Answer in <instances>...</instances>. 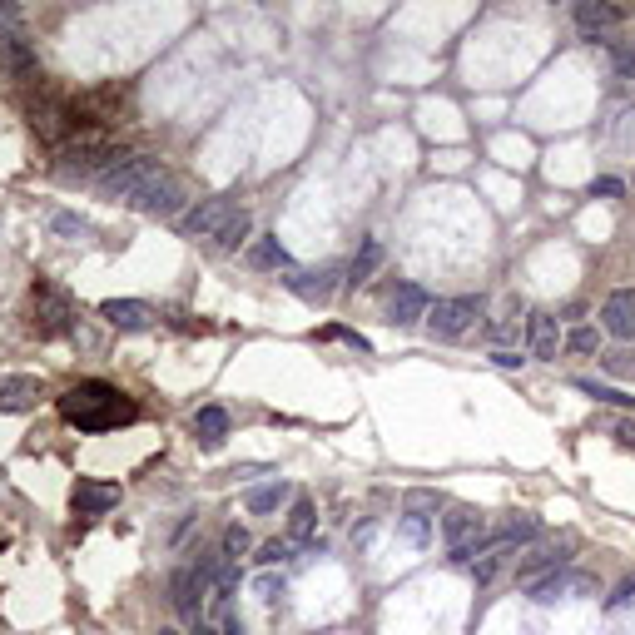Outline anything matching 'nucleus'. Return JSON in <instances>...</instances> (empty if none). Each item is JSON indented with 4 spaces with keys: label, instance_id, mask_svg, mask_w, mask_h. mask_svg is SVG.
Masks as SVG:
<instances>
[{
    "label": "nucleus",
    "instance_id": "obj_1",
    "mask_svg": "<svg viewBox=\"0 0 635 635\" xmlns=\"http://www.w3.org/2000/svg\"><path fill=\"white\" fill-rule=\"evenodd\" d=\"M55 407L80 432H115V427L139 422V402L105 378H85V382H75V387H65L55 397Z\"/></svg>",
    "mask_w": 635,
    "mask_h": 635
},
{
    "label": "nucleus",
    "instance_id": "obj_22",
    "mask_svg": "<svg viewBox=\"0 0 635 635\" xmlns=\"http://www.w3.org/2000/svg\"><path fill=\"white\" fill-rule=\"evenodd\" d=\"M283 502H293V487H288L283 477H273L268 487H254V492L244 497V507L254 511V516H273V511L283 507Z\"/></svg>",
    "mask_w": 635,
    "mask_h": 635
},
{
    "label": "nucleus",
    "instance_id": "obj_19",
    "mask_svg": "<svg viewBox=\"0 0 635 635\" xmlns=\"http://www.w3.org/2000/svg\"><path fill=\"white\" fill-rule=\"evenodd\" d=\"M194 432H199V447L204 452H214V447H224V437H229V412L224 407H199L194 412Z\"/></svg>",
    "mask_w": 635,
    "mask_h": 635
},
{
    "label": "nucleus",
    "instance_id": "obj_43",
    "mask_svg": "<svg viewBox=\"0 0 635 635\" xmlns=\"http://www.w3.org/2000/svg\"><path fill=\"white\" fill-rule=\"evenodd\" d=\"M0 20H5V25H15V20H20V10H15V5H0Z\"/></svg>",
    "mask_w": 635,
    "mask_h": 635
},
{
    "label": "nucleus",
    "instance_id": "obj_44",
    "mask_svg": "<svg viewBox=\"0 0 635 635\" xmlns=\"http://www.w3.org/2000/svg\"><path fill=\"white\" fill-rule=\"evenodd\" d=\"M189 635H224V631H214L209 621H194V631H189Z\"/></svg>",
    "mask_w": 635,
    "mask_h": 635
},
{
    "label": "nucleus",
    "instance_id": "obj_36",
    "mask_svg": "<svg viewBox=\"0 0 635 635\" xmlns=\"http://www.w3.org/2000/svg\"><path fill=\"white\" fill-rule=\"evenodd\" d=\"M606 134H616V139H626V144H631V139H635V110H621V120L606 129Z\"/></svg>",
    "mask_w": 635,
    "mask_h": 635
},
{
    "label": "nucleus",
    "instance_id": "obj_12",
    "mask_svg": "<svg viewBox=\"0 0 635 635\" xmlns=\"http://www.w3.org/2000/svg\"><path fill=\"white\" fill-rule=\"evenodd\" d=\"M566 561H571V541H561V546H556V541L531 546V551L516 561V581H526V586H531L536 576H551V571H561Z\"/></svg>",
    "mask_w": 635,
    "mask_h": 635
},
{
    "label": "nucleus",
    "instance_id": "obj_25",
    "mask_svg": "<svg viewBox=\"0 0 635 635\" xmlns=\"http://www.w3.org/2000/svg\"><path fill=\"white\" fill-rule=\"evenodd\" d=\"M249 268H288V273H293L288 249H283L278 239H258V244H249Z\"/></svg>",
    "mask_w": 635,
    "mask_h": 635
},
{
    "label": "nucleus",
    "instance_id": "obj_37",
    "mask_svg": "<svg viewBox=\"0 0 635 635\" xmlns=\"http://www.w3.org/2000/svg\"><path fill=\"white\" fill-rule=\"evenodd\" d=\"M422 507H442V497H437V492H407V511H422Z\"/></svg>",
    "mask_w": 635,
    "mask_h": 635
},
{
    "label": "nucleus",
    "instance_id": "obj_18",
    "mask_svg": "<svg viewBox=\"0 0 635 635\" xmlns=\"http://www.w3.org/2000/svg\"><path fill=\"white\" fill-rule=\"evenodd\" d=\"M621 20H626L621 5H606V0H581V5H576V25H581L586 35H601V30H611V25H621Z\"/></svg>",
    "mask_w": 635,
    "mask_h": 635
},
{
    "label": "nucleus",
    "instance_id": "obj_39",
    "mask_svg": "<svg viewBox=\"0 0 635 635\" xmlns=\"http://www.w3.org/2000/svg\"><path fill=\"white\" fill-rule=\"evenodd\" d=\"M169 323H174L179 333H209V323H194L189 313H169Z\"/></svg>",
    "mask_w": 635,
    "mask_h": 635
},
{
    "label": "nucleus",
    "instance_id": "obj_15",
    "mask_svg": "<svg viewBox=\"0 0 635 635\" xmlns=\"http://www.w3.org/2000/svg\"><path fill=\"white\" fill-rule=\"evenodd\" d=\"M134 209H139V214H149V219H174V214L184 209V189H179V179H174V174H169V179H159V184H154V189H149Z\"/></svg>",
    "mask_w": 635,
    "mask_h": 635
},
{
    "label": "nucleus",
    "instance_id": "obj_30",
    "mask_svg": "<svg viewBox=\"0 0 635 635\" xmlns=\"http://www.w3.org/2000/svg\"><path fill=\"white\" fill-rule=\"evenodd\" d=\"M50 234H60V239H85V234H90V224H85V219H75V214H50Z\"/></svg>",
    "mask_w": 635,
    "mask_h": 635
},
{
    "label": "nucleus",
    "instance_id": "obj_2",
    "mask_svg": "<svg viewBox=\"0 0 635 635\" xmlns=\"http://www.w3.org/2000/svg\"><path fill=\"white\" fill-rule=\"evenodd\" d=\"M129 159V149L125 144H115L110 134H75L70 144H60V154H55V169L65 174V179H105L110 169H120Z\"/></svg>",
    "mask_w": 635,
    "mask_h": 635
},
{
    "label": "nucleus",
    "instance_id": "obj_45",
    "mask_svg": "<svg viewBox=\"0 0 635 635\" xmlns=\"http://www.w3.org/2000/svg\"><path fill=\"white\" fill-rule=\"evenodd\" d=\"M159 635H179V631H174V626H164V631H159Z\"/></svg>",
    "mask_w": 635,
    "mask_h": 635
},
{
    "label": "nucleus",
    "instance_id": "obj_23",
    "mask_svg": "<svg viewBox=\"0 0 635 635\" xmlns=\"http://www.w3.org/2000/svg\"><path fill=\"white\" fill-rule=\"evenodd\" d=\"M382 258H387V249H382L378 239H363V249H358V254H353V263H348V288L368 283V278L382 268Z\"/></svg>",
    "mask_w": 635,
    "mask_h": 635
},
{
    "label": "nucleus",
    "instance_id": "obj_34",
    "mask_svg": "<svg viewBox=\"0 0 635 635\" xmlns=\"http://www.w3.org/2000/svg\"><path fill=\"white\" fill-rule=\"evenodd\" d=\"M591 194H596V199H621V194H626V184L606 174V179H596V184H591Z\"/></svg>",
    "mask_w": 635,
    "mask_h": 635
},
{
    "label": "nucleus",
    "instance_id": "obj_40",
    "mask_svg": "<svg viewBox=\"0 0 635 635\" xmlns=\"http://www.w3.org/2000/svg\"><path fill=\"white\" fill-rule=\"evenodd\" d=\"M616 437H621L626 447H635V417H626V422H616Z\"/></svg>",
    "mask_w": 635,
    "mask_h": 635
},
{
    "label": "nucleus",
    "instance_id": "obj_35",
    "mask_svg": "<svg viewBox=\"0 0 635 635\" xmlns=\"http://www.w3.org/2000/svg\"><path fill=\"white\" fill-rule=\"evenodd\" d=\"M492 363H497V368H521V363H526V358H521V348H492Z\"/></svg>",
    "mask_w": 635,
    "mask_h": 635
},
{
    "label": "nucleus",
    "instance_id": "obj_31",
    "mask_svg": "<svg viewBox=\"0 0 635 635\" xmlns=\"http://www.w3.org/2000/svg\"><path fill=\"white\" fill-rule=\"evenodd\" d=\"M249 546H254V541H249V531H244V526H229V531H224V561H229V566H234Z\"/></svg>",
    "mask_w": 635,
    "mask_h": 635
},
{
    "label": "nucleus",
    "instance_id": "obj_13",
    "mask_svg": "<svg viewBox=\"0 0 635 635\" xmlns=\"http://www.w3.org/2000/svg\"><path fill=\"white\" fill-rule=\"evenodd\" d=\"M100 318H105L110 328H120V333H139V328L154 323V308L139 303V298H105V303H100Z\"/></svg>",
    "mask_w": 635,
    "mask_h": 635
},
{
    "label": "nucleus",
    "instance_id": "obj_6",
    "mask_svg": "<svg viewBox=\"0 0 635 635\" xmlns=\"http://www.w3.org/2000/svg\"><path fill=\"white\" fill-rule=\"evenodd\" d=\"M531 601L536 606H551V601H571V596H596L601 586H596V576H586V571H551V576H536L531 586Z\"/></svg>",
    "mask_w": 635,
    "mask_h": 635
},
{
    "label": "nucleus",
    "instance_id": "obj_38",
    "mask_svg": "<svg viewBox=\"0 0 635 635\" xmlns=\"http://www.w3.org/2000/svg\"><path fill=\"white\" fill-rule=\"evenodd\" d=\"M616 70H621V75H635V40L631 45H616Z\"/></svg>",
    "mask_w": 635,
    "mask_h": 635
},
{
    "label": "nucleus",
    "instance_id": "obj_24",
    "mask_svg": "<svg viewBox=\"0 0 635 635\" xmlns=\"http://www.w3.org/2000/svg\"><path fill=\"white\" fill-rule=\"evenodd\" d=\"M313 526H318V507H313L308 497H293V507H288V541H293V546L308 541Z\"/></svg>",
    "mask_w": 635,
    "mask_h": 635
},
{
    "label": "nucleus",
    "instance_id": "obj_41",
    "mask_svg": "<svg viewBox=\"0 0 635 635\" xmlns=\"http://www.w3.org/2000/svg\"><path fill=\"white\" fill-rule=\"evenodd\" d=\"M626 601H635V581H626V586L611 596V606H626Z\"/></svg>",
    "mask_w": 635,
    "mask_h": 635
},
{
    "label": "nucleus",
    "instance_id": "obj_3",
    "mask_svg": "<svg viewBox=\"0 0 635 635\" xmlns=\"http://www.w3.org/2000/svg\"><path fill=\"white\" fill-rule=\"evenodd\" d=\"M159 179H169L164 159H154V154H129L120 169H110V174L100 179V194L115 199V204H139Z\"/></svg>",
    "mask_w": 635,
    "mask_h": 635
},
{
    "label": "nucleus",
    "instance_id": "obj_20",
    "mask_svg": "<svg viewBox=\"0 0 635 635\" xmlns=\"http://www.w3.org/2000/svg\"><path fill=\"white\" fill-rule=\"evenodd\" d=\"M249 244H254V214L239 209V214L214 234V249H219V254H239V249H249Z\"/></svg>",
    "mask_w": 635,
    "mask_h": 635
},
{
    "label": "nucleus",
    "instance_id": "obj_5",
    "mask_svg": "<svg viewBox=\"0 0 635 635\" xmlns=\"http://www.w3.org/2000/svg\"><path fill=\"white\" fill-rule=\"evenodd\" d=\"M487 298L482 293H462V298H437L432 313H427V333L432 338H462L477 318H482Z\"/></svg>",
    "mask_w": 635,
    "mask_h": 635
},
{
    "label": "nucleus",
    "instance_id": "obj_26",
    "mask_svg": "<svg viewBox=\"0 0 635 635\" xmlns=\"http://www.w3.org/2000/svg\"><path fill=\"white\" fill-rule=\"evenodd\" d=\"M507 561H511V551H497V556H477V561H472V581H477V586H492V581L502 576V566H507Z\"/></svg>",
    "mask_w": 635,
    "mask_h": 635
},
{
    "label": "nucleus",
    "instance_id": "obj_8",
    "mask_svg": "<svg viewBox=\"0 0 635 635\" xmlns=\"http://www.w3.org/2000/svg\"><path fill=\"white\" fill-rule=\"evenodd\" d=\"M214 586L199 576V566H179L174 576H169V601H174V611L184 616V621H204V596H209Z\"/></svg>",
    "mask_w": 635,
    "mask_h": 635
},
{
    "label": "nucleus",
    "instance_id": "obj_17",
    "mask_svg": "<svg viewBox=\"0 0 635 635\" xmlns=\"http://www.w3.org/2000/svg\"><path fill=\"white\" fill-rule=\"evenodd\" d=\"M561 323H556V313H531V358H541V363H556V353H561Z\"/></svg>",
    "mask_w": 635,
    "mask_h": 635
},
{
    "label": "nucleus",
    "instance_id": "obj_42",
    "mask_svg": "<svg viewBox=\"0 0 635 635\" xmlns=\"http://www.w3.org/2000/svg\"><path fill=\"white\" fill-rule=\"evenodd\" d=\"M492 338H497V343H511V338H516V328H511V323H497V328H492Z\"/></svg>",
    "mask_w": 635,
    "mask_h": 635
},
{
    "label": "nucleus",
    "instance_id": "obj_27",
    "mask_svg": "<svg viewBox=\"0 0 635 635\" xmlns=\"http://www.w3.org/2000/svg\"><path fill=\"white\" fill-rule=\"evenodd\" d=\"M288 556H293V541H288V536H278V541H263V546H258L254 561L263 566V571H273V566H283Z\"/></svg>",
    "mask_w": 635,
    "mask_h": 635
},
{
    "label": "nucleus",
    "instance_id": "obj_21",
    "mask_svg": "<svg viewBox=\"0 0 635 635\" xmlns=\"http://www.w3.org/2000/svg\"><path fill=\"white\" fill-rule=\"evenodd\" d=\"M283 288L298 293V298H308V303H323V298L333 293V268H318V273H298V268H293V273L283 278Z\"/></svg>",
    "mask_w": 635,
    "mask_h": 635
},
{
    "label": "nucleus",
    "instance_id": "obj_29",
    "mask_svg": "<svg viewBox=\"0 0 635 635\" xmlns=\"http://www.w3.org/2000/svg\"><path fill=\"white\" fill-rule=\"evenodd\" d=\"M566 348H571V353H601V328H586V323L571 328V333H566Z\"/></svg>",
    "mask_w": 635,
    "mask_h": 635
},
{
    "label": "nucleus",
    "instance_id": "obj_10",
    "mask_svg": "<svg viewBox=\"0 0 635 635\" xmlns=\"http://www.w3.org/2000/svg\"><path fill=\"white\" fill-rule=\"evenodd\" d=\"M601 328L616 338V343H631L635 338V288H611L606 303H601Z\"/></svg>",
    "mask_w": 635,
    "mask_h": 635
},
{
    "label": "nucleus",
    "instance_id": "obj_32",
    "mask_svg": "<svg viewBox=\"0 0 635 635\" xmlns=\"http://www.w3.org/2000/svg\"><path fill=\"white\" fill-rule=\"evenodd\" d=\"M402 536H407L412 546H427V536H432V526H427V516H417V511H407V516H402Z\"/></svg>",
    "mask_w": 635,
    "mask_h": 635
},
{
    "label": "nucleus",
    "instance_id": "obj_33",
    "mask_svg": "<svg viewBox=\"0 0 635 635\" xmlns=\"http://www.w3.org/2000/svg\"><path fill=\"white\" fill-rule=\"evenodd\" d=\"M318 338H343V343H348V348H358V353H373V343H368V338H363V333H353V328H323V333H318Z\"/></svg>",
    "mask_w": 635,
    "mask_h": 635
},
{
    "label": "nucleus",
    "instance_id": "obj_11",
    "mask_svg": "<svg viewBox=\"0 0 635 635\" xmlns=\"http://www.w3.org/2000/svg\"><path fill=\"white\" fill-rule=\"evenodd\" d=\"M70 507L80 516H105V511L120 507V487L115 482H95V477H80L70 487Z\"/></svg>",
    "mask_w": 635,
    "mask_h": 635
},
{
    "label": "nucleus",
    "instance_id": "obj_7",
    "mask_svg": "<svg viewBox=\"0 0 635 635\" xmlns=\"http://www.w3.org/2000/svg\"><path fill=\"white\" fill-rule=\"evenodd\" d=\"M234 214H239V209H234V194H214V199L194 204V209L179 219V229H184L189 239H214V234H219Z\"/></svg>",
    "mask_w": 635,
    "mask_h": 635
},
{
    "label": "nucleus",
    "instance_id": "obj_28",
    "mask_svg": "<svg viewBox=\"0 0 635 635\" xmlns=\"http://www.w3.org/2000/svg\"><path fill=\"white\" fill-rule=\"evenodd\" d=\"M586 397H596V402H611V407H631L635 397H626V392H616V387H606V382H591V378H581L576 382Z\"/></svg>",
    "mask_w": 635,
    "mask_h": 635
},
{
    "label": "nucleus",
    "instance_id": "obj_14",
    "mask_svg": "<svg viewBox=\"0 0 635 635\" xmlns=\"http://www.w3.org/2000/svg\"><path fill=\"white\" fill-rule=\"evenodd\" d=\"M387 313H392V323H397V328H412L417 318H427V313H432V298H427V288H417V283H397V293H392Z\"/></svg>",
    "mask_w": 635,
    "mask_h": 635
},
{
    "label": "nucleus",
    "instance_id": "obj_16",
    "mask_svg": "<svg viewBox=\"0 0 635 635\" xmlns=\"http://www.w3.org/2000/svg\"><path fill=\"white\" fill-rule=\"evenodd\" d=\"M35 402H40V378H30V373L0 378V412H30Z\"/></svg>",
    "mask_w": 635,
    "mask_h": 635
},
{
    "label": "nucleus",
    "instance_id": "obj_9",
    "mask_svg": "<svg viewBox=\"0 0 635 635\" xmlns=\"http://www.w3.org/2000/svg\"><path fill=\"white\" fill-rule=\"evenodd\" d=\"M35 70H40L35 45H30L20 30H0V75H10V80H30Z\"/></svg>",
    "mask_w": 635,
    "mask_h": 635
},
{
    "label": "nucleus",
    "instance_id": "obj_4",
    "mask_svg": "<svg viewBox=\"0 0 635 635\" xmlns=\"http://www.w3.org/2000/svg\"><path fill=\"white\" fill-rule=\"evenodd\" d=\"M30 308H35V333L40 338H70L75 333V303L55 288V283H35L30 288Z\"/></svg>",
    "mask_w": 635,
    "mask_h": 635
}]
</instances>
